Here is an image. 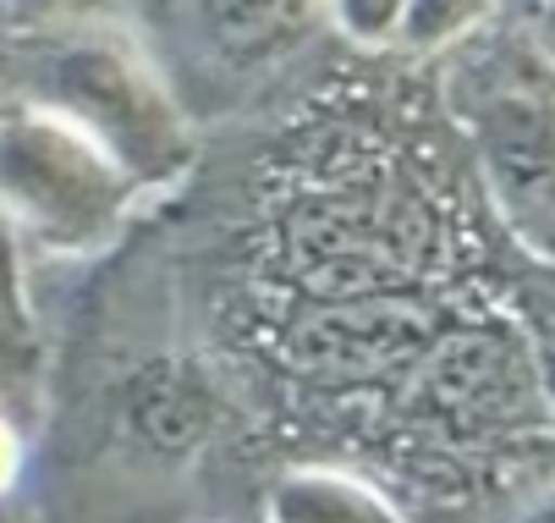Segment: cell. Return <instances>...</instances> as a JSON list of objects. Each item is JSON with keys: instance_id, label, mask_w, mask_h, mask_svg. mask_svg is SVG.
Listing matches in <instances>:
<instances>
[{"instance_id": "6da1fadb", "label": "cell", "mask_w": 555, "mask_h": 523, "mask_svg": "<svg viewBox=\"0 0 555 523\" xmlns=\"http://www.w3.org/2000/svg\"><path fill=\"white\" fill-rule=\"evenodd\" d=\"M446 122L456 127L506 238L555 259V44L522 39L501 23L479 28L451 55L429 61Z\"/></svg>"}, {"instance_id": "7a4b0ae2", "label": "cell", "mask_w": 555, "mask_h": 523, "mask_svg": "<svg viewBox=\"0 0 555 523\" xmlns=\"http://www.w3.org/2000/svg\"><path fill=\"white\" fill-rule=\"evenodd\" d=\"M17 100L72 122L100 143L138 193H166L198 166V122L182 111L177 89L127 23L66 17L34 34Z\"/></svg>"}, {"instance_id": "3957f363", "label": "cell", "mask_w": 555, "mask_h": 523, "mask_svg": "<svg viewBox=\"0 0 555 523\" xmlns=\"http://www.w3.org/2000/svg\"><path fill=\"white\" fill-rule=\"evenodd\" d=\"M138 44L177 89L182 111L248 105L320 39L325 0H132Z\"/></svg>"}, {"instance_id": "277c9868", "label": "cell", "mask_w": 555, "mask_h": 523, "mask_svg": "<svg viewBox=\"0 0 555 523\" xmlns=\"http://www.w3.org/2000/svg\"><path fill=\"white\" fill-rule=\"evenodd\" d=\"M138 199L116 161L72 122L23 100L0 111V220L23 254L89 259L127 232Z\"/></svg>"}, {"instance_id": "5b68a950", "label": "cell", "mask_w": 555, "mask_h": 523, "mask_svg": "<svg viewBox=\"0 0 555 523\" xmlns=\"http://www.w3.org/2000/svg\"><path fill=\"white\" fill-rule=\"evenodd\" d=\"M231 392L193 347H138L94 392V458L138 480H193L225 435Z\"/></svg>"}, {"instance_id": "8992f818", "label": "cell", "mask_w": 555, "mask_h": 523, "mask_svg": "<svg viewBox=\"0 0 555 523\" xmlns=\"http://www.w3.org/2000/svg\"><path fill=\"white\" fill-rule=\"evenodd\" d=\"M264 523H413L402 496L369 469L341 458H308L264 485Z\"/></svg>"}, {"instance_id": "52a82bcc", "label": "cell", "mask_w": 555, "mask_h": 523, "mask_svg": "<svg viewBox=\"0 0 555 523\" xmlns=\"http://www.w3.org/2000/svg\"><path fill=\"white\" fill-rule=\"evenodd\" d=\"M39 363V320L28 304V281H23V248L12 227L0 220V403L12 408L17 386H28Z\"/></svg>"}, {"instance_id": "ba28073f", "label": "cell", "mask_w": 555, "mask_h": 523, "mask_svg": "<svg viewBox=\"0 0 555 523\" xmlns=\"http://www.w3.org/2000/svg\"><path fill=\"white\" fill-rule=\"evenodd\" d=\"M495 0H402V23H396V61L429 66L440 55H451L456 44H467L479 28H490Z\"/></svg>"}, {"instance_id": "9c48e42d", "label": "cell", "mask_w": 555, "mask_h": 523, "mask_svg": "<svg viewBox=\"0 0 555 523\" xmlns=\"http://www.w3.org/2000/svg\"><path fill=\"white\" fill-rule=\"evenodd\" d=\"M402 0H325V28L347 44V55H390Z\"/></svg>"}, {"instance_id": "30bf717a", "label": "cell", "mask_w": 555, "mask_h": 523, "mask_svg": "<svg viewBox=\"0 0 555 523\" xmlns=\"http://www.w3.org/2000/svg\"><path fill=\"white\" fill-rule=\"evenodd\" d=\"M83 12V0H0V23L17 34H44Z\"/></svg>"}, {"instance_id": "8fae6325", "label": "cell", "mask_w": 555, "mask_h": 523, "mask_svg": "<svg viewBox=\"0 0 555 523\" xmlns=\"http://www.w3.org/2000/svg\"><path fill=\"white\" fill-rule=\"evenodd\" d=\"M23 469H28V435H23L17 413H12L7 403H0V501H7V496L17 490Z\"/></svg>"}, {"instance_id": "7c38bea8", "label": "cell", "mask_w": 555, "mask_h": 523, "mask_svg": "<svg viewBox=\"0 0 555 523\" xmlns=\"http://www.w3.org/2000/svg\"><path fill=\"white\" fill-rule=\"evenodd\" d=\"M0 523H12V518H0Z\"/></svg>"}]
</instances>
